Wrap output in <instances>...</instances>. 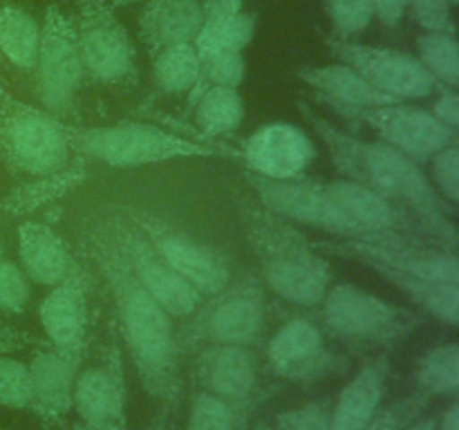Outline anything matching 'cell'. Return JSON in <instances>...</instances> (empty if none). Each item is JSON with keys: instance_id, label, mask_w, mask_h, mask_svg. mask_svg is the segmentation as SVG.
<instances>
[{"instance_id": "cell-1", "label": "cell", "mask_w": 459, "mask_h": 430, "mask_svg": "<svg viewBox=\"0 0 459 430\" xmlns=\"http://www.w3.org/2000/svg\"><path fill=\"white\" fill-rule=\"evenodd\" d=\"M81 246L106 280L115 305L117 331L133 358L142 388L164 408L161 412L175 410L182 401V376L173 316L126 267L101 215H90L81 222Z\"/></svg>"}, {"instance_id": "cell-2", "label": "cell", "mask_w": 459, "mask_h": 430, "mask_svg": "<svg viewBox=\"0 0 459 430\" xmlns=\"http://www.w3.org/2000/svg\"><path fill=\"white\" fill-rule=\"evenodd\" d=\"M303 115L316 130L330 152V161L343 179L361 184L377 195L420 218L439 246L457 251V228L453 224V206L435 191L433 182L421 164L384 142H363L343 130L334 128L327 119L303 103Z\"/></svg>"}, {"instance_id": "cell-3", "label": "cell", "mask_w": 459, "mask_h": 430, "mask_svg": "<svg viewBox=\"0 0 459 430\" xmlns=\"http://www.w3.org/2000/svg\"><path fill=\"white\" fill-rule=\"evenodd\" d=\"M240 213L264 287L290 305H321L332 285V271L314 242L296 224L278 218L264 206L245 204Z\"/></svg>"}, {"instance_id": "cell-4", "label": "cell", "mask_w": 459, "mask_h": 430, "mask_svg": "<svg viewBox=\"0 0 459 430\" xmlns=\"http://www.w3.org/2000/svg\"><path fill=\"white\" fill-rule=\"evenodd\" d=\"M72 150L97 159L112 168H137V166L164 164L173 159L213 157L220 150L211 143L182 137L152 124L124 121L101 128H74L67 125Z\"/></svg>"}, {"instance_id": "cell-5", "label": "cell", "mask_w": 459, "mask_h": 430, "mask_svg": "<svg viewBox=\"0 0 459 430\" xmlns=\"http://www.w3.org/2000/svg\"><path fill=\"white\" fill-rule=\"evenodd\" d=\"M70 152L65 124L0 88V161L9 170L43 177L65 168Z\"/></svg>"}, {"instance_id": "cell-6", "label": "cell", "mask_w": 459, "mask_h": 430, "mask_svg": "<svg viewBox=\"0 0 459 430\" xmlns=\"http://www.w3.org/2000/svg\"><path fill=\"white\" fill-rule=\"evenodd\" d=\"M323 327L354 345H393L420 327L421 318L352 282L330 285L321 300Z\"/></svg>"}, {"instance_id": "cell-7", "label": "cell", "mask_w": 459, "mask_h": 430, "mask_svg": "<svg viewBox=\"0 0 459 430\" xmlns=\"http://www.w3.org/2000/svg\"><path fill=\"white\" fill-rule=\"evenodd\" d=\"M193 321L184 327L179 349L197 345H240L255 348L264 336L267 305L264 289L254 278H242L211 296L191 314Z\"/></svg>"}, {"instance_id": "cell-8", "label": "cell", "mask_w": 459, "mask_h": 430, "mask_svg": "<svg viewBox=\"0 0 459 430\" xmlns=\"http://www.w3.org/2000/svg\"><path fill=\"white\" fill-rule=\"evenodd\" d=\"M318 254L368 264L385 280L393 278H424V280L459 282L457 251L442 249L411 237H381V240H321L314 242Z\"/></svg>"}, {"instance_id": "cell-9", "label": "cell", "mask_w": 459, "mask_h": 430, "mask_svg": "<svg viewBox=\"0 0 459 430\" xmlns=\"http://www.w3.org/2000/svg\"><path fill=\"white\" fill-rule=\"evenodd\" d=\"M76 36L85 76L110 88H130L139 81L133 36L106 0H74Z\"/></svg>"}, {"instance_id": "cell-10", "label": "cell", "mask_w": 459, "mask_h": 430, "mask_svg": "<svg viewBox=\"0 0 459 430\" xmlns=\"http://www.w3.org/2000/svg\"><path fill=\"white\" fill-rule=\"evenodd\" d=\"M112 209H117L126 219H130L146 236V240L161 255V260L175 273H179L184 280L191 282L204 298L218 294L231 282L229 260L215 246L197 240L195 236L166 222L164 218L155 213L126 209V206H112Z\"/></svg>"}, {"instance_id": "cell-11", "label": "cell", "mask_w": 459, "mask_h": 430, "mask_svg": "<svg viewBox=\"0 0 459 430\" xmlns=\"http://www.w3.org/2000/svg\"><path fill=\"white\" fill-rule=\"evenodd\" d=\"M34 72L36 94L45 110L52 115L72 110L76 94L83 85L85 70L74 21L67 18L56 4L45 12Z\"/></svg>"}, {"instance_id": "cell-12", "label": "cell", "mask_w": 459, "mask_h": 430, "mask_svg": "<svg viewBox=\"0 0 459 430\" xmlns=\"http://www.w3.org/2000/svg\"><path fill=\"white\" fill-rule=\"evenodd\" d=\"M106 219L108 233H110L112 242H115L117 251H119L121 260L126 267L130 269L139 285L170 314V316L186 318L195 312L202 305L204 296L184 280L179 273H175L169 264L161 260V255L152 249L151 242L146 240L142 231L134 227L130 219L117 209L112 213L103 215Z\"/></svg>"}, {"instance_id": "cell-13", "label": "cell", "mask_w": 459, "mask_h": 430, "mask_svg": "<svg viewBox=\"0 0 459 430\" xmlns=\"http://www.w3.org/2000/svg\"><path fill=\"white\" fill-rule=\"evenodd\" d=\"M72 410L88 430H128V385L115 321L99 361L81 366L76 374Z\"/></svg>"}, {"instance_id": "cell-14", "label": "cell", "mask_w": 459, "mask_h": 430, "mask_svg": "<svg viewBox=\"0 0 459 430\" xmlns=\"http://www.w3.org/2000/svg\"><path fill=\"white\" fill-rule=\"evenodd\" d=\"M251 188L267 211L291 224L318 228L336 236V240H368L366 233L336 206L323 182L312 179H269L260 175H247Z\"/></svg>"}, {"instance_id": "cell-15", "label": "cell", "mask_w": 459, "mask_h": 430, "mask_svg": "<svg viewBox=\"0 0 459 430\" xmlns=\"http://www.w3.org/2000/svg\"><path fill=\"white\" fill-rule=\"evenodd\" d=\"M193 385L227 403L242 430L247 415L263 397L258 357L240 345H202L193 363Z\"/></svg>"}, {"instance_id": "cell-16", "label": "cell", "mask_w": 459, "mask_h": 430, "mask_svg": "<svg viewBox=\"0 0 459 430\" xmlns=\"http://www.w3.org/2000/svg\"><path fill=\"white\" fill-rule=\"evenodd\" d=\"M330 47L341 63L359 72L372 88L397 101L426 99L437 85L412 54L354 43L348 39L330 40Z\"/></svg>"}, {"instance_id": "cell-17", "label": "cell", "mask_w": 459, "mask_h": 430, "mask_svg": "<svg viewBox=\"0 0 459 430\" xmlns=\"http://www.w3.org/2000/svg\"><path fill=\"white\" fill-rule=\"evenodd\" d=\"M357 119L370 125L381 142L397 148L417 164H426L439 150L457 143L455 130L435 119L430 110L406 106V101L363 110L359 112Z\"/></svg>"}, {"instance_id": "cell-18", "label": "cell", "mask_w": 459, "mask_h": 430, "mask_svg": "<svg viewBox=\"0 0 459 430\" xmlns=\"http://www.w3.org/2000/svg\"><path fill=\"white\" fill-rule=\"evenodd\" d=\"M85 349H61L52 343H34L30 367L31 399L27 410L43 424L61 426L72 412V392Z\"/></svg>"}, {"instance_id": "cell-19", "label": "cell", "mask_w": 459, "mask_h": 430, "mask_svg": "<svg viewBox=\"0 0 459 430\" xmlns=\"http://www.w3.org/2000/svg\"><path fill=\"white\" fill-rule=\"evenodd\" d=\"M267 366L282 381H316L334 372L336 358L323 331L305 318L287 321L267 343Z\"/></svg>"}, {"instance_id": "cell-20", "label": "cell", "mask_w": 459, "mask_h": 430, "mask_svg": "<svg viewBox=\"0 0 459 430\" xmlns=\"http://www.w3.org/2000/svg\"><path fill=\"white\" fill-rule=\"evenodd\" d=\"M249 173L269 179H296L316 157L312 139L299 125L276 121L255 130L240 150Z\"/></svg>"}, {"instance_id": "cell-21", "label": "cell", "mask_w": 459, "mask_h": 430, "mask_svg": "<svg viewBox=\"0 0 459 430\" xmlns=\"http://www.w3.org/2000/svg\"><path fill=\"white\" fill-rule=\"evenodd\" d=\"M48 343L85 349L90 327V276L83 267L49 289L39 309Z\"/></svg>"}, {"instance_id": "cell-22", "label": "cell", "mask_w": 459, "mask_h": 430, "mask_svg": "<svg viewBox=\"0 0 459 430\" xmlns=\"http://www.w3.org/2000/svg\"><path fill=\"white\" fill-rule=\"evenodd\" d=\"M299 81L316 90L334 110L345 112L350 116H357L359 112L372 110V108L390 106V103H402L388 94L372 88L359 72L345 63H330V65H303L294 72Z\"/></svg>"}, {"instance_id": "cell-23", "label": "cell", "mask_w": 459, "mask_h": 430, "mask_svg": "<svg viewBox=\"0 0 459 430\" xmlns=\"http://www.w3.org/2000/svg\"><path fill=\"white\" fill-rule=\"evenodd\" d=\"M18 260L27 278L43 287H56L81 269L65 240L43 222L18 227Z\"/></svg>"}, {"instance_id": "cell-24", "label": "cell", "mask_w": 459, "mask_h": 430, "mask_svg": "<svg viewBox=\"0 0 459 430\" xmlns=\"http://www.w3.org/2000/svg\"><path fill=\"white\" fill-rule=\"evenodd\" d=\"M388 357H375L363 363L361 370L343 385L330 408L332 430H363L379 415L388 383Z\"/></svg>"}, {"instance_id": "cell-25", "label": "cell", "mask_w": 459, "mask_h": 430, "mask_svg": "<svg viewBox=\"0 0 459 430\" xmlns=\"http://www.w3.org/2000/svg\"><path fill=\"white\" fill-rule=\"evenodd\" d=\"M202 25V4L197 0H146L139 13V39L146 52L179 43H193Z\"/></svg>"}, {"instance_id": "cell-26", "label": "cell", "mask_w": 459, "mask_h": 430, "mask_svg": "<svg viewBox=\"0 0 459 430\" xmlns=\"http://www.w3.org/2000/svg\"><path fill=\"white\" fill-rule=\"evenodd\" d=\"M255 36V16L242 12V0H204L197 30V56L211 52L242 54Z\"/></svg>"}, {"instance_id": "cell-27", "label": "cell", "mask_w": 459, "mask_h": 430, "mask_svg": "<svg viewBox=\"0 0 459 430\" xmlns=\"http://www.w3.org/2000/svg\"><path fill=\"white\" fill-rule=\"evenodd\" d=\"M85 179H88V170L79 164L67 166L52 175H43V177H31V182L21 184L0 200V218L13 219L34 213V211L65 197Z\"/></svg>"}, {"instance_id": "cell-28", "label": "cell", "mask_w": 459, "mask_h": 430, "mask_svg": "<svg viewBox=\"0 0 459 430\" xmlns=\"http://www.w3.org/2000/svg\"><path fill=\"white\" fill-rule=\"evenodd\" d=\"M191 103L195 110V124L209 137L233 133L245 119V101L233 88H218V85L197 88L191 94Z\"/></svg>"}, {"instance_id": "cell-29", "label": "cell", "mask_w": 459, "mask_h": 430, "mask_svg": "<svg viewBox=\"0 0 459 430\" xmlns=\"http://www.w3.org/2000/svg\"><path fill=\"white\" fill-rule=\"evenodd\" d=\"M40 27L21 7L4 4L0 9V52L16 67L30 72L36 65Z\"/></svg>"}, {"instance_id": "cell-30", "label": "cell", "mask_w": 459, "mask_h": 430, "mask_svg": "<svg viewBox=\"0 0 459 430\" xmlns=\"http://www.w3.org/2000/svg\"><path fill=\"white\" fill-rule=\"evenodd\" d=\"M415 383L424 397H455L459 390V345L455 340L421 354L415 366Z\"/></svg>"}, {"instance_id": "cell-31", "label": "cell", "mask_w": 459, "mask_h": 430, "mask_svg": "<svg viewBox=\"0 0 459 430\" xmlns=\"http://www.w3.org/2000/svg\"><path fill=\"white\" fill-rule=\"evenodd\" d=\"M155 83L169 94L188 92L200 81V56L193 43L170 45L152 54Z\"/></svg>"}, {"instance_id": "cell-32", "label": "cell", "mask_w": 459, "mask_h": 430, "mask_svg": "<svg viewBox=\"0 0 459 430\" xmlns=\"http://www.w3.org/2000/svg\"><path fill=\"white\" fill-rule=\"evenodd\" d=\"M417 61L426 67L435 83L455 90L459 85V45L453 34L424 31L417 36Z\"/></svg>"}, {"instance_id": "cell-33", "label": "cell", "mask_w": 459, "mask_h": 430, "mask_svg": "<svg viewBox=\"0 0 459 430\" xmlns=\"http://www.w3.org/2000/svg\"><path fill=\"white\" fill-rule=\"evenodd\" d=\"M247 76V63L242 54L211 52L200 56V81L193 90L218 85V88L238 90Z\"/></svg>"}, {"instance_id": "cell-34", "label": "cell", "mask_w": 459, "mask_h": 430, "mask_svg": "<svg viewBox=\"0 0 459 430\" xmlns=\"http://www.w3.org/2000/svg\"><path fill=\"white\" fill-rule=\"evenodd\" d=\"M184 430H238V419L227 403L195 390Z\"/></svg>"}, {"instance_id": "cell-35", "label": "cell", "mask_w": 459, "mask_h": 430, "mask_svg": "<svg viewBox=\"0 0 459 430\" xmlns=\"http://www.w3.org/2000/svg\"><path fill=\"white\" fill-rule=\"evenodd\" d=\"M31 399L30 367L12 357H0V406L27 410Z\"/></svg>"}, {"instance_id": "cell-36", "label": "cell", "mask_w": 459, "mask_h": 430, "mask_svg": "<svg viewBox=\"0 0 459 430\" xmlns=\"http://www.w3.org/2000/svg\"><path fill=\"white\" fill-rule=\"evenodd\" d=\"M30 298L31 289L27 273L22 271L21 264L3 255L0 258V312L9 316L22 314L30 305Z\"/></svg>"}, {"instance_id": "cell-37", "label": "cell", "mask_w": 459, "mask_h": 430, "mask_svg": "<svg viewBox=\"0 0 459 430\" xmlns=\"http://www.w3.org/2000/svg\"><path fill=\"white\" fill-rule=\"evenodd\" d=\"M327 13L341 39H350L370 27L375 7L372 0H327Z\"/></svg>"}, {"instance_id": "cell-38", "label": "cell", "mask_w": 459, "mask_h": 430, "mask_svg": "<svg viewBox=\"0 0 459 430\" xmlns=\"http://www.w3.org/2000/svg\"><path fill=\"white\" fill-rule=\"evenodd\" d=\"M273 430H332L327 401H307L276 417Z\"/></svg>"}, {"instance_id": "cell-39", "label": "cell", "mask_w": 459, "mask_h": 430, "mask_svg": "<svg viewBox=\"0 0 459 430\" xmlns=\"http://www.w3.org/2000/svg\"><path fill=\"white\" fill-rule=\"evenodd\" d=\"M459 0H411L412 18L417 25L424 27L426 31H444V34L455 36V13Z\"/></svg>"}, {"instance_id": "cell-40", "label": "cell", "mask_w": 459, "mask_h": 430, "mask_svg": "<svg viewBox=\"0 0 459 430\" xmlns=\"http://www.w3.org/2000/svg\"><path fill=\"white\" fill-rule=\"evenodd\" d=\"M426 406H429V397H424V394H412L408 399H399V401L390 403L384 412H379L370 421V426H366L363 430H402L403 426H408L417 417L424 415Z\"/></svg>"}, {"instance_id": "cell-41", "label": "cell", "mask_w": 459, "mask_h": 430, "mask_svg": "<svg viewBox=\"0 0 459 430\" xmlns=\"http://www.w3.org/2000/svg\"><path fill=\"white\" fill-rule=\"evenodd\" d=\"M433 166V179L435 191L448 202V204H457L459 202V148L448 146L439 150L437 155L430 159Z\"/></svg>"}, {"instance_id": "cell-42", "label": "cell", "mask_w": 459, "mask_h": 430, "mask_svg": "<svg viewBox=\"0 0 459 430\" xmlns=\"http://www.w3.org/2000/svg\"><path fill=\"white\" fill-rule=\"evenodd\" d=\"M31 345H34V339L27 331L18 330L7 318L0 316V357H12V354L31 348Z\"/></svg>"}, {"instance_id": "cell-43", "label": "cell", "mask_w": 459, "mask_h": 430, "mask_svg": "<svg viewBox=\"0 0 459 430\" xmlns=\"http://www.w3.org/2000/svg\"><path fill=\"white\" fill-rule=\"evenodd\" d=\"M430 115L437 121H442L444 125H448L451 130L459 128V97L453 88H444L442 97L433 103L430 108Z\"/></svg>"}, {"instance_id": "cell-44", "label": "cell", "mask_w": 459, "mask_h": 430, "mask_svg": "<svg viewBox=\"0 0 459 430\" xmlns=\"http://www.w3.org/2000/svg\"><path fill=\"white\" fill-rule=\"evenodd\" d=\"M408 4L411 0H372L375 18H379L388 27H397L402 22L403 13L408 12Z\"/></svg>"}, {"instance_id": "cell-45", "label": "cell", "mask_w": 459, "mask_h": 430, "mask_svg": "<svg viewBox=\"0 0 459 430\" xmlns=\"http://www.w3.org/2000/svg\"><path fill=\"white\" fill-rule=\"evenodd\" d=\"M435 430H459V403H451L435 424Z\"/></svg>"}, {"instance_id": "cell-46", "label": "cell", "mask_w": 459, "mask_h": 430, "mask_svg": "<svg viewBox=\"0 0 459 430\" xmlns=\"http://www.w3.org/2000/svg\"><path fill=\"white\" fill-rule=\"evenodd\" d=\"M435 424H437V419L435 417H417L415 421H411L408 426H403L402 430H435Z\"/></svg>"}, {"instance_id": "cell-47", "label": "cell", "mask_w": 459, "mask_h": 430, "mask_svg": "<svg viewBox=\"0 0 459 430\" xmlns=\"http://www.w3.org/2000/svg\"><path fill=\"white\" fill-rule=\"evenodd\" d=\"M146 430H169V412H161L157 419L151 421V426Z\"/></svg>"}, {"instance_id": "cell-48", "label": "cell", "mask_w": 459, "mask_h": 430, "mask_svg": "<svg viewBox=\"0 0 459 430\" xmlns=\"http://www.w3.org/2000/svg\"><path fill=\"white\" fill-rule=\"evenodd\" d=\"M106 3L112 4V7H128V4L146 3V0H106Z\"/></svg>"}, {"instance_id": "cell-49", "label": "cell", "mask_w": 459, "mask_h": 430, "mask_svg": "<svg viewBox=\"0 0 459 430\" xmlns=\"http://www.w3.org/2000/svg\"><path fill=\"white\" fill-rule=\"evenodd\" d=\"M251 430H273V426L269 424V421H258V424H255Z\"/></svg>"}, {"instance_id": "cell-50", "label": "cell", "mask_w": 459, "mask_h": 430, "mask_svg": "<svg viewBox=\"0 0 459 430\" xmlns=\"http://www.w3.org/2000/svg\"><path fill=\"white\" fill-rule=\"evenodd\" d=\"M72 430H88V428H85V426H76V428H72Z\"/></svg>"}, {"instance_id": "cell-51", "label": "cell", "mask_w": 459, "mask_h": 430, "mask_svg": "<svg viewBox=\"0 0 459 430\" xmlns=\"http://www.w3.org/2000/svg\"><path fill=\"white\" fill-rule=\"evenodd\" d=\"M4 255V249H3V245H0V258H3Z\"/></svg>"}, {"instance_id": "cell-52", "label": "cell", "mask_w": 459, "mask_h": 430, "mask_svg": "<svg viewBox=\"0 0 459 430\" xmlns=\"http://www.w3.org/2000/svg\"><path fill=\"white\" fill-rule=\"evenodd\" d=\"M0 430H7V428H3V426H0Z\"/></svg>"}]
</instances>
